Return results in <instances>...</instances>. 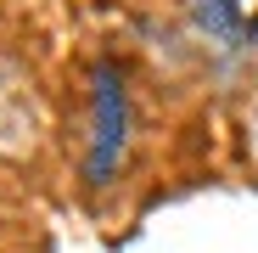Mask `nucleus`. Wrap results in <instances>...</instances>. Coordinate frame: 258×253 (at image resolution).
Instances as JSON below:
<instances>
[{
    "label": "nucleus",
    "instance_id": "1",
    "mask_svg": "<svg viewBox=\"0 0 258 253\" xmlns=\"http://www.w3.org/2000/svg\"><path fill=\"white\" fill-rule=\"evenodd\" d=\"M96 135H90V180H112V169L123 163L129 146V90H123V73L112 62H96Z\"/></svg>",
    "mask_w": 258,
    "mask_h": 253
},
{
    "label": "nucleus",
    "instance_id": "2",
    "mask_svg": "<svg viewBox=\"0 0 258 253\" xmlns=\"http://www.w3.org/2000/svg\"><path fill=\"white\" fill-rule=\"evenodd\" d=\"M191 12H197V23H202L213 39H225V45H236V39L247 34V28H241V12H236V0H191Z\"/></svg>",
    "mask_w": 258,
    "mask_h": 253
}]
</instances>
